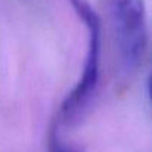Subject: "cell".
Instances as JSON below:
<instances>
[{
    "instance_id": "obj_3",
    "label": "cell",
    "mask_w": 152,
    "mask_h": 152,
    "mask_svg": "<svg viewBox=\"0 0 152 152\" xmlns=\"http://www.w3.org/2000/svg\"><path fill=\"white\" fill-rule=\"evenodd\" d=\"M48 152H82L81 149L67 145L58 133V122H54L48 131Z\"/></svg>"
},
{
    "instance_id": "obj_2",
    "label": "cell",
    "mask_w": 152,
    "mask_h": 152,
    "mask_svg": "<svg viewBox=\"0 0 152 152\" xmlns=\"http://www.w3.org/2000/svg\"><path fill=\"white\" fill-rule=\"evenodd\" d=\"M106 9L121 67L131 73L140 64L148 45L145 0H106Z\"/></svg>"
},
{
    "instance_id": "obj_1",
    "label": "cell",
    "mask_w": 152,
    "mask_h": 152,
    "mask_svg": "<svg viewBox=\"0 0 152 152\" xmlns=\"http://www.w3.org/2000/svg\"><path fill=\"white\" fill-rule=\"evenodd\" d=\"M75 14L87 30V54L82 75L61 103L57 122L70 125L79 119L93 100L100 79V51H102V21L87 0H69Z\"/></svg>"
},
{
    "instance_id": "obj_4",
    "label": "cell",
    "mask_w": 152,
    "mask_h": 152,
    "mask_svg": "<svg viewBox=\"0 0 152 152\" xmlns=\"http://www.w3.org/2000/svg\"><path fill=\"white\" fill-rule=\"evenodd\" d=\"M148 94H149V100L152 103V73L149 76V81H148Z\"/></svg>"
}]
</instances>
